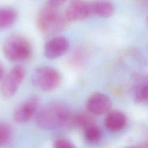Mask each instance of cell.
I'll return each mask as SVG.
<instances>
[{
  "label": "cell",
  "mask_w": 148,
  "mask_h": 148,
  "mask_svg": "<svg viewBox=\"0 0 148 148\" xmlns=\"http://www.w3.org/2000/svg\"><path fill=\"white\" fill-rule=\"evenodd\" d=\"M73 114L64 104L50 103L42 108L36 116L37 125L43 130H52L72 125Z\"/></svg>",
  "instance_id": "cell-1"
},
{
  "label": "cell",
  "mask_w": 148,
  "mask_h": 148,
  "mask_svg": "<svg viewBox=\"0 0 148 148\" xmlns=\"http://www.w3.org/2000/svg\"><path fill=\"white\" fill-rule=\"evenodd\" d=\"M66 18L58 8L46 5L39 10L37 16L39 29L46 35L57 34L62 31L66 24Z\"/></svg>",
  "instance_id": "cell-2"
},
{
  "label": "cell",
  "mask_w": 148,
  "mask_h": 148,
  "mask_svg": "<svg viewBox=\"0 0 148 148\" xmlns=\"http://www.w3.org/2000/svg\"><path fill=\"white\" fill-rule=\"evenodd\" d=\"M5 57L12 62H21L28 60L32 54V47L29 41L20 35L10 36L3 46Z\"/></svg>",
  "instance_id": "cell-3"
},
{
  "label": "cell",
  "mask_w": 148,
  "mask_h": 148,
  "mask_svg": "<svg viewBox=\"0 0 148 148\" xmlns=\"http://www.w3.org/2000/svg\"><path fill=\"white\" fill-rule=\"evenodd\" d=\"M62 76L58 70L43 66L36 68L32 75V83L35 87L44 91L56 89L61 84Z\"/></svg>",
  "instance_id": "cell-4"
},
{
  "label": "cell",
  "mask_w": 148,
  "mask_h": 148,
  "mask_svg": "<svg viewBox=\"0 0 148 148\" xmlns=\"http://www.w3.org/2000/svg\"><path fill=\"white\" fill-rule=\"evenodd\" d=\"M25 75L24 68L20 65L13 68L3 77L1 86V93L4 98L13 97L18 90Z\"/></svg>",
  "instance_id": "cell-5"
},
{
  "label": "cell",
  "mask_w": 148,
  "mask_h": 148,
  "mask_svg": "<svg viewBox=\"0 0 148 148\" xmlns=\"http://www.w3.org/2000/svg\"><path fill=\"white\" fill-rule=\"evenodd\" d=\"M91 14L90 4L83 0L71 1L64 14L67 21H82Z\"/></svg>",
  "instance_id": "cell-6"
},
{
  "label": "cell",
  "mask_w": 148,
  "mask_h": 148,
  "mask_svg": "<svg viewBox=\"0 0 148 148\" xmlns=\"http://www.w3.org/2000/svg\"><path fill=\"white\" fill-rule=\"evenodd\" d=\"M39 103L38 97L33 96L21 103L15 110L14 119L18 123H25L36 114Z\"/></svg>",
  "instance_id": "cell-7"
},
{
  "label": "cell",
  "mask_w": 148,
  "mask_h": 148,
  "mask_svg": "<svg viewBox=\"0 0 148 148\" xmlns=\"http://www.w3.org/2000/svg\"><path fill=\"white\" fill-rule=\"evenodd\" d=\"M69 43L63 36H56L47 40L44 46V54L50 60L56 59L65 54L69 50Z\"/></svg>",
  "instance_id": "cell-8"
},
{
  "label": "cell",
  "mask_w": 148,
  "mask_h": 148,
  "mask_svg": "<svg viewBox=\"0 0 148 148\" xmlns=\"http://www.w3.org/2000/svg\"><path fill=\"white\" fill-rule=\"evenodd\" d=\"M112 105V101L108 96L101 92H95L88 98L86 102V108L89 113L100 115L108 113Z\"/></svg>",
  "instance_id": "cell-9"
},
{
  "label": "cell",
  "mask_w": 148,
  "mask_h": 148,
  "mask_svg": "<svg viewBox=\"0 0 148 148\" xmlns=\"http://www.w3.org/2000/svg\"><path fill=\"white\" fill-rule=\"evenodd\" d=\"M132 94L135 102H143L147 100L148 83L146 76L139 73L134 75Z\"/></svg>",
  "instance_id": "cell-10"
},
{
  "label": "cell",
  "mask_w": 148,
  "mask_h": 148,
  "mask_svg": "<svg viewBox=\"0 0 148 148\" xmlns=\"http://www.w3.org/2000/svg\"><path fill=\"white\" fill-rule=\"evenodd\" d=\"M127 118L121 111L113 110L108 112L105 118V125L111 131H119L122 130L126 124Z\"/></svg>",
  "instance_id": "cell-11"
},
{
  "label": "cell",
  "mask_w": 148,
  "mask_h": 148,
  "mask_svg": "<svg viewBox=\"0 0 148 148\" xmlns=\"http://www.w3.org/2000/svg\"><path fill=\"white\" fill-rule=\"evenodd\" d=\"M90 4L91 14H94L100 17H109L114 12V5L108 1H98Z\"/></svg>",
  "instance_id": "cell-12"
},
{
  "label": "cell",
  "mask_w": 148,
  "mask_h": 148,
  "mask_svg": "<svg viewBox=\"0 0 148 148\" xmlns=\"http://www.w3.org/2000/svg\"><path fill=\"white\" fill-rule=\"evenodd\" d=\"M17 12L9 7H0V29L11 27L16 21Z\"/></svg>",
  "instance_id": "cell-13"
},
{
  "label": "cell",
  "mask_w": 148,
  "mask_h": 148,
  "mask_svg": "<svg viewBox=\"0 0 148 148\" xmlns=\"http://www.w3.org/2000/svg\"><path fill=\"white\" fill-rule=\"evenodd\" d=\"M72 125H75L84 130L94 125V119L91 115L86 113L73 114Z\"/></svg>",
  "instance_id": "cell-14"
},
{
  "label": "cell",
  "mask_w": 148,
  "mask_h": 148,
  "mask_svg": "<svg viewBox=\"0 0 148 148\" xmlns=\"http://www.w3.org/2000/svg\"><path fill=\"white\" fill-rule=\"evenodd\" d=\"M12 128L7 123H0V148L6 146L12 136Z\"/></svg>",
  "instance_id": "cell-15"
},
{
  "label": "cell",
  "mask_w": 148,
  "mask_h": 148,
  "mask_svg": "<svg viewBox=\"0 0 148 148\" xmlns=\"http://www.w3.org/2000/svg\"><path fill=\"white\" fill-rule=\"evenodd\" d=\"M101 135V130L95 125H92L84 129V138L88 142L95 143L98 142L100 139Z\"/></svg>",
  "instance_id": "cell-16"
},
{
  "label": "cell",
  "mask_w": 148,
  "mask_h": 148,
  "mask_svg": "<svg viewBox=\"0 0 148 148\" xmlns=\"http://www.w3.org/2000/svg\"><path fill=\"white\" fill-rule=\"evenodd\" d=\"M54 148H76L74 145L66 139L60 138L54 143Z\"/></svg>",
  "instance_id": "cell-17"
},
{
  "label": "cell",
  "mask_w": 148,
  "mask_h": 148,
  "mask_svg": "<svg viewBox=\"0 0 148 148\" xmlns=\"http://www.w3.org/2000/svg\"><path fill=\"white\" fill-rule=\"evenodd\" d=\"M66 1L67 0H48L47 5L55 8H58Z\"/></svg>",
  "instance_id": "cell-18"
},
{
  "label": "cell",
  "mask_w": 148,
  "mask_h": 148,
  "mask_svg": "<svg viewBox=\"0 0 148 148\" xmlns=\"http://www.w3.org/2000/svg\"><path fill=\"white\" fill-rule=\"evenodd\" d=\"M5 75V70L3 65L0 62V82L3 79Z\"/></svg>",
  "instance_id": "cell-19"
},
{
  "label": "cell",
  "mask_w": 148,
  "mask_h": 148,
  "mask_svg": "<svg viewBox=\"0 0 148 148\" xmlns=\"http://www.w3.org/2000/svg\"><path fill=\"white\" fill-rule=\"evenodd\" d=\"M125 148H143V147H140V146H129V147H125Z\"/></svg>",
  "instance_id": "cell-20"
},
{
  "label": "cell",
  "mask_w": 148,
  "mask_h": 148,
  "mask_svg": "<svg viewBox=\"0 0 148 148\" xmlns=\"http://www.w3.org/2000/svg\"><path fill=\"white\" fill-rule=\"evenodd\" d=\"M139 1H146V0H139Z\"/></svg>",
  "instance_id": "cell-21"
}]
</instances>
